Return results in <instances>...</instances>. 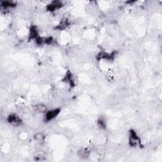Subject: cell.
<instances>
[{
    "mask_svg": "<svg viewBox=\"0 0 162 162\" xmlns=\"http://www.w3.org/2000/svg\"><path fill=\"white\" fill-rule=\"evenodd\" d=\"M129 143L131 147H137L138 146H141V140L136 132L134 130H131L130 132H129Z\"/></svg>",
    "mask_w": 162,
    "mask_h": 162,
    "instance_id": "6da1fadb",
    "label": "cell"
},
{
    "mask_svg": "<svg viewBox=\"0 0 162 162\" xmlns=\"http://www.w3.org/2000/svg\"><path fill=\"white\" fill-rule=\"evenodd\" d=\"M60 111L61 110L60 108H55V109L47 111L46 112V114H45V120H46V122L52 120L60 114Z\"/></svg>",
    "mask_w": 162,
    "mask_h": 162,
    "instance_id": "7a4b0ae2",
    "label": "cell"
},
{
    "mask_svg": "<svg viewBox=\"0 0 162 162\" xmlns=\"http://www.w3.org/2000/svg\"><path fill=\"white\" fill-rule=\"evenodd\" d=\"M33 110L36 113H46L47 112V108L45 105L40 103V104H37L33 106Z\"/></svg>",
    "mask_w": 162,
    "mask_h": 162,
    "instance_id": "52a82bcc",
    "label": "cell"
},
{
    "mask_svg": "<svg viewBox=\"0 0 162 162\" xmlns=\"http://www.w3.org/2000/svg\"><path fill=\"white\" fill-rule=\"evenodd\" d=\"M39 37V32L35 25H32L30 28L29 30V40H36Z\"/></svg>",
    "mask_w": 162,
    "mask_h": 162,
    "instance_id": "8992f818",
    "label": "cell"
},
{
    "mask_svg": "<svg viewBox=\"0 0 162 162\" xmlns=\"http://www.w3.org/2000/svg\"><path fill=\"white\" fill-rule=\"evenodd\" d=\"M44 135L42 134V133H37L35 135H34V139L37 141V142H42L44 140Z\"/></svg>",
    "mask_w": 162,
    "mask_h": 162,
    "instance_id": "30bf717a",
    "label": "cell"
},
{
    "mask_svg": "<svg viewBox=\"0 0 162 162\" xmlns=\"http://www.w3.org/2000/svg\"><path fill=\"white\" fill-rule=\"evenodd\" d=\"M63 6V3L60 1H57V0H55V1L51 2L50 3L47 5L46 6V10L50 12H53L56 11V10H58L61 8Z\"/></svg>",
    "mask_w": 162,
    "mask_h": 162,
    "instance_id": "277c9868",
    "label": "cell"
},
{
    "mask_svg": "<svg viewBox=\"0 0 162 162\" xmlns=\"http://www.w3.org/2000/svg\"><path fill=\"white\" fill-rule=\"evenodd\" d=\"M69 25H70V22L68 21V19L66 17H64L62 19L59 25H58L56 27H55V29L59 30H63L67 29Z\"/></svg>",
    "mask_w": 162,
    "mask_h": 162,
    "instance_id": "5b68a950",
    "label": "cell"
},
{
    "mask_svg": "<svg viewBox=\"0 0 162 162\" xmlns=\"http://www.w3.org/2000/svg\"><path fill=\"white\" fill-rule=\"evenodd\" d=\"M1 6L3 8L6 9V8L15 7L16 3H13L12 2H9V1H3L1 3Z\"/></svg>",
    "mask_w": 162,
    "mask_h": 162,
    "instance_id": "9c48e42d",
    "label": "cell"
},
{
    "mask_svg": "<svg viewBox=\"0 0 162 162\" xmlns=\"http://www.w3.org/2000/svg\"><path fill=\"white\" fill-rule=\"evenodd\" d=\"M78 153L79 157L81 158H87L89 157L90 154V151L88 150L87 148H83L80 149V150L77 152Z\"/></svg>",
    "mask_w": 162,
    "mask_h": 162,
    "instance_id": "ba28073f",
    "label": "cell"
},
{
    "mask_svg": "<svg viewBox=\"0 0 162 162\" xmlns=\"http://www.w3.org/2000/svg\"><path fill=\"white\" fill-rule=\"evenodd\" d=\"M7 121L9 124L15 126L21 125L22 123L21 118L15 113H12L9 115L7 117Z\"/></svg>",
    "mask_w": 162,
    "mask_h": 162,
    "instance_id": "3957f363",
    "label": "cell"
}]
</instances>
